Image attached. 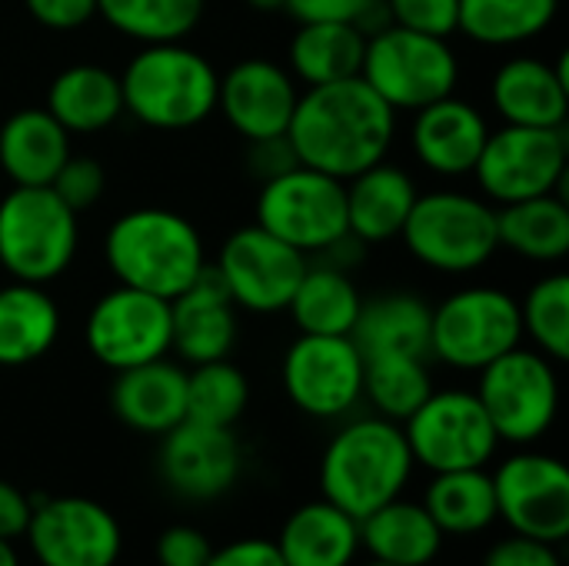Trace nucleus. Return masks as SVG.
I'll list each match as a JSON object with an SVG mask.
<instances>
[{"mask_svg": "<svg viewBox=\"0 0 569 566\" xmlns=\"http://www.w3.org/2000/svg\"><path fill=\"white\" fill-rule=\"evenodd\" d=\"M397 137V110L363 77L303 87L287 140L300 163L350 180L387 160Z\"/></svg>", "mask_w": 569, "mask_h": 566, "instance_id": "f257e3e1", "label": "nucleus"}, {"mask_svg": "<svg viewBox=\"0 0 569 566\" xmlns=\"http://www.w3.org/2000/svg\"><path fill=\"white\" fill-rule=\"evenodd\" d=\"M103 260L117 284L173 300L207 270V247L190 217L167 207H137L110 224Z\"/></svg>", "mask_w": 569, "mask_h": 566, "instance_id": "f03ea898", "label": "nucleus"}, {"mask_svg": "<svg viewBox=\"0 0 569 566\" xmlns=\"http://www.w3.org/2000/svg\"><path fill=\"white\" fill-rule=\"evenodd\" d=\"M413 454L403 427L387 417L343 424L320 457V494L353 520L403 497L413 477Z\"/></svg>", "mask_w": 569, "mask_h": 566, "instance_id": "7ed1b4c3", "label": "nucleus"}, {"mask_svg": "<svg viewBox=\"0 0 569 566\" xmlns=\"http://www.w3.org/2000/svg\"><path fill=\"white\" fill-rule=\"evenodd\" d=\"M120 77L123 113L150 130H190L217 113L220 73L183 40L140 43Z\"/></svg>", "mask_w": 569, "mask_h": 566, "instance_id": "20e7f679", "label": "nucleus"}, {"mask_svg": "<svg viewBox=\"0 0 569 566\" xmlns=\"http://www.w3.org/2000/svg\"><path fill=\"white\" fill-rule=\"evenodd\" d=\"M403 247L417 264L437 274H473L487 267L497 250V207L467 190L420 193L403 230Z\"/></svg>", "mask_w": 569, "mask_h": 566, "instance_id": "39448f33", "label": "nucleus"}, {"mask_svg": "<svg viewBox=\"0 0 569 566\" xmlns=\"http://www.w3.org/2000/svg\"><path fill=\"white\" fill-rule=\"evenodd\" d=\"M80 247L77 214L50 187H13L0 200V267L23 284H53Z\"/></svg>", "mask_w": 569, "mask_h": 566, "instance_id": "423d86ee", "label": "nucleus"}, {"mask_svg": "<svg viewBox=\"0 0 569 566\" xmlns=\"http://www.w3.org/2000/svg\"><path fill=\"white\" fill-rule=\"evenodd\" d=\"M360 77L397 113H413L457 90L460 60L447 37L383 23L367 33Z\"/></svg>", "mask_w": 569, "mask_h": 566, "instance_id": "0eeeda50", "label": "nucleus"}, {"mask_svg": "<svg viewBox=\"0 0 569 566\" xmlns=\"http://www.w3.org/2000/svg\"><path fill=\"white\" fill-rule=\"evenodd\" d=\"M520 344V300L500 287H460L433 307L430 357L453 370L480 374Z\"/></svg>", "mask_w": 569, "mask_h": 566, "instance_id": "6e6552de", "label": "nucleus"}, {"mask_svg": "<svg viewBox=\"0 0 569 566\" xmlns=\"http://www.w3.org/2000/svg\"><path fill=\"white\" fill-rule=\"evenodd\" d=\"M257 224L303 257H323L350 237L347 187L323 170L297 163L263 180L257 193Z\"/></svg>", "mask_w": 569, "mask_h": 566, "instance_id": "1a4fd4ad", "label": "nucleus"}, {"mask_svg": "<svg viewBox=\"0 0 569 566\" xmlns=\"http://www.w3.org/2000/svg\"><path fill=\"white\" fill-rule=\"evenodd\" d=\"M477 397L500 444H537L550 434L560 414L557 364L523 344L497 357L477 374Z\"/></svg>", "mask_w": 569, "mask_h": 566, "instance_id": "9d476101", "label": "nucleus"}, {"mask_svg": "<svg viewBox=\"0 0 569 566\" xmlns=\"http://www.w3.org/2000/svg\"><path fill=\"white\" fill-rule=\"evenodd\" d=\"M569 173V140L563 127H517L490 130L473 180L490 203H517L540 193H560Z\"/></svg>", "mask_w": 569, "mask_h": 566, "instance_id": "9b49d317", "label": "nucleus"}, {"mask_svg": "<svg viewBox=\"0 0 569 566\" xmlns=\"http://www.w3.org/2000/svg\"><path fill=\"white\" fill-rule=\"evenodd\" d=\"M400 427L413 464L430 474L487 467L500 447V437L473 390H433Z\"/></svg>", "mask_w": 569, "mask_h": 566, "instance_id": "f8f14e48", "label": "nucleus"}, {"mask_svg": "<svg viewBox=\"0 0 569 566\" xmlns=\"http://www.w3.org/2000/svg\"><path fill=\"white\" fill-rule=\"evenodd\" d=\"M307 264L310 257H303L260 224H247L223 240L217 264L210 267L217 270L237 310L283 314Z\"/></svg>", "mask_w": 569, "mask_h": 566, "instance_id": "ddd939ff", "label": "nucleus"}, {"mask_svg": "<svg viewBox=\"0 0 569 566\" xmlns=\"http://www.w3.org/2000/svg\"><path fill=\"white\" fill-rule=\"evenodd\" d=\"M497 520L510 534L560 547L569 537V470L563 460L537 450L507 457L493 474Z\"/></svg>", "mask_w": 569, "mask_h": 566, "instance_id": "4468645a", "label": "nucleus"}, {"mask_svg": "<svg viewBox=\"0 0 569 566\" xmlns=\"http://www.w3.org/2000/svg\"><path fill=\"white\" fill-rule=\"evenodd\" d=\"M83 340L113 374L160 360L170 354V300L117 284L90 307Z\"/></svg>", "mask_w": 569, "mask_h": 566, "instance_id": "2eb2a0df", "label": "nucleus"}, {"mask_svg": "<svg viewBox=\"0 0 569 566\" xmlns=\"http://www.w3.org/2000/svg\"><path fill=\"white\" fill-rule=\"evenodd\" d=\"M290 404L317 420H337L363 400V354L350 337L300 334L283 354Z\"/></svg>", "mask_w": 569, "mask_h": 566, "instance_id": "dca6fc26", "label": "nucleus"}, {"mask_svg": "<svg viewBox=\"0 0 569 566\" xmlns=\"http://www.w3.org/2000/svg\"><path fill=\"white\" fill-rule=\"evenodd\" d=\"M23 537L40 566H113L123 550L117 517L90 497H33Z\"/></svg>", "mask_w": 569, "mask_h": 566, "instance_id": "f3484780", "label": "nucleus"}, {"mask_svg": "<svg viewBox=\"0 0 569 566\" xmlns=\"http://www.w3.org/2000/svg\"><path fill=\"white\" fill-rule=\"evenodd\" d=\"M157 464H160V477L173 494L207 504L223 497L237 484L243 457L233 427L183 420L163 434Z\"/></svg>", "mask_w": 569, "mask_h": 566, "instance_id": "a211bd4d", "label": "nucleus"}, {"mask_svg": "<svg viewBox=\"0 0 569 566\" xmlns=\"http://www.w3.org/2000/svg\"><path fill=\"white\" fill-rule=\"evenodd\" d=\"M300 100V83L287 67L267 57H247L220 77L217 110L247 140L287 137L293 107Z\"/></svg>", "mask_w": 569, "mask_h": 566, "instance_id": "6ab92c4d", "label": "nucleus"}, {"mask_svg": "<svg viewBox=\"0 0 569 566\" xmlns=\"http://www.w3.org/2000/svg\"><path fill=\"white\" fill-rule=\"evenodd\" d=\"M487 137H490V123L483 110L470 100H460L457 93L413 110V123H410L413 157L437 177L447 180L470 177Z\"/></svg>", "mask_w": 569, "mask_h": 566, "instance_id": "aec40b11", "label": "nucleus"}, {"mask_svg": "<svg viewBox=\"0 0 569 566\" xmlns=\"http://www.w3.org/2000/svg\"><path fill=\"white\" fill-rule=\"evenodd\" d=\"M237 344V304L223 290L217 270H207L170 300V350L187 364L230 357Z\"/></svg>", "mask_w": 569, "mask_h": 566, "instance_id": "412c9836", "label": "nucleus"}, {"mask_svg": "<svg viewBox=\"0 0 569 566\" xmlns=\"http://www.w3.org/2000/svg\"><path fill=\"white\" fill-rule=\"evenodd\" d=\"M493 110L503 123L517 127H567L569 80L567 60L557 63L543 57H510L497 67L490 80Z\"/></svg>", "mask_w": 569, "mask_h": 566, "instance_id": "4be33fe9", "label": "nucleus"}, {"mask_svg": "<svg viewBox=\"0 0 569 566\" xmlns=\"http://www.w3.org/2000/svg\"><path fill=\"white\" fill-rule=\"evenodd\" d=\"M110 407L123 427L163 437L187 420V370L170 357L120 370L110 387Z\"/></svg>", "mask_w": 569, "mask_h": 566, "instance_id": "5701e85b", "label": "nucleus"}, {"mask_svg": "<svg viewBox=\"0 0 569 566\" xmlns=\"http://www.w3.org/2000/svg\"><path fill=\"white\" fill-rule=\"evenodd\" d=\"M343 187H347V230L363 247L397 240L420 197L417 180L403 167L387 160L343 180Z\"/></svg>", "mask_w": 569, "mask_h": 566, "instance_id": "b1692460", "label": "nucleus"}, {"mask_svg": "<svg viewBox=\"0 0 569 566\" xmlns=\"http://www.w3.org/2000/svg\"><path fill=\"white\" fill-rule=\"evenodd\" d=\"M70 153V133L43 107H23L0 123V170L13 187H50Z\"/></svg>", "mask_w": 569, "mask_h": 566, "instance_id": "393cba45", "label": "nucleus"}, {"mask_svg": "<svg viewBox=\"0 0 569 566\" xmlns=\"http://www.w3.org/2000/svg\"><path fill=\"white\" fill-rule=\"evenodd\" d=\"M367 30L353 20H300L287 47V70L303 87L360 77Z\"/></svg>", "mask_w": 569, "mask_h": 566, "instance_id": "a878e982", "label": "nucleus"}, {"mask_svg": "<svg viewBox=\"0 0 569 566\" xmlns=\"http://www.w3.org/2000/svg\"><path fill=\"white\" fill-rule=\"evenodd\" d=\"M43 110L73 137V133H100L123 117L120 77L100 63H73L63 67L50 87Z\"/></svg>", "mask_w": 569, "mask_h": 566, "instance_id": "bb28decb", "label": "nucleus"}, {"mask_svg": "<svg viewBox=\"0 0 569 566\" xmlns=\"http://www.w3.org/2000/svg\"><path fill=\"white\" fill-rule=\"evenodd\" d=\"M277 550L287 566H353L360 554V520L330 500L303 504L287 517Z\"/></svg>", "mask_w": 569, "mask_h": 566, "instance_id": "cd10ccee", "label": "nucleus"}, {"mask_svg": "<svg viewBox=\"0 0 569 566\" xmlns=\"http://www.w3.org/2000/svg\"><path fill=\"white\" fill-rule=\"evenodd\" d=\"M430 317L433 307L410 290L377 294L363 300L350 340L363 357L377 354H413L430 357Z\"/></svg>", "mask_w": 569, "mask_h": 566, "instance_id": "c85d7f7f", "label": "nucleus"}, {"mask_svg": "<svg viewBox=\"0 0 569 566\" xmlns=\"http://www.w3.org/2000/svg\"><path fill=\"white\" fill-rule=\"evenodd\" d=\"M360 550L380 564L427 566L443 550V530L423 504L397 497L360 520Z\"/></svg>", "mask_w": 569, "mask_h": 566, "instance_id": "c756f323", "label": "nucleus"}, {"mask_svg": "<svg viewBox=\"0 0 569 566\" xmlns=\"http://www.w3.org/2000/svg\"><path fill=\"white\" fill-rule=\"evenodd\" d=\"M60 337V307L40 284L0 287V367L40 360Z\"/></svg>", "mask_w": 569, "mask_h": 566, "instance_id": "7c9ffc66", "label": "nucleus"}, {"mask_svg": "<svg viewBox=\"0 0 569 566\" xmlns=\"http://www.w3.org/2000/svg\"><path fill=\"white\" fill-rule=\"evenodd\" d=\"M360 307H363V294L350 277V270L323 260V264H307L287 304V314L293 317L300 334L350 337Z\"/></svg>", "mask_w": 569, "mask_h": 566, "instance_id": "2f4dec72", "label": "nucleus"}, {"mask_svg": "<svg viewBox=\"0 0 569 566\" xmlns=\"http://www.w3.org/2000/svg\"><path fill=\"white\" fill-rule=\"evenodd\" d=\"M500 247L530 264H560L569 257V203L560 193H540L497 207Z\"/></svg>", "mask_w": 569, "mask_h": 566, "instance_id": "473e14b6", "label": "nucleus"}, {"mask_svg": "<svg viewBox=\"0 0 569 566\" xmlns=\"http://www.w3.org/2000/svg\"><path fill=\"white\" fill-rule=\"evenodd\" d=\"M420 504L443 537H477L497 524V494L487 467L433 474Z\"/></svg>", "mask_w": 569, "mask_h": 566, "instance_id": "72a5a7b5", "label": "nucleus"}, {"mask_svg": "<svg viewBox=\"0 0 569 566\" xmlns=\"http://www.w3.org/2000/svg\"><path fill=\"white\" fill-rule=\"evenodd\" d=\"M560 13V0H460L457 33L483 47H520L543 37Z\"/></svg>", "mask_w": 569, "mask_h": 566, "instance_id": "f704fd0d", "label": "nucleus"}, {"mask_svg": "<svg viewBox=\"0 0 569 566\" xmlns=\"http://www.w3.org/2000/svg\"><path fill=\"white\" fill-rule=\"evenodd\" d=\"M427 360L413 354L363 357V400H370L377 417L403 424L437 390Z\"/></svg>", "mask_w": 569, "mask_h": 566, "instance_id": "c9c22d12", "label": "nucleus"}, {"mask_svg": "<svg viewBox=\"0 0 569 566\" xmlns=\"http://www.w3.org/2000/svg\"><path fill=\"white\" fill-rule=\"evenodd\" d=\"M203 10L207 0H97V17L137 43L187 40L200 27Z\"/></svg>", "mask_w": 569, "mask_h": 566, "instance_id": "e433bc0d", "label": "nucleus"}, {"mask_svg": "<svg viewBox=\"0 0 569 566\" xmlns=\"http://www.w3.org/2000/svg\"><path fill=\"white\" fill-rule=\"evenodd\" d=\"M250 404V380L247 374L223 360L197 364L187 374V420L210 424V427H233Z\"/></svg>", "mask_w": 569, "mask_h": 566, "instance_id": "4c0bfd02", "label": "nucleus"}, {"mask_svg": "<svg viewBox=\"0 0 569 566\" xmlns=\"http://www.w3.org/2000/svg\"><path fill=\"white\" fill-rule=\"evenodd\" d=\"M523 337L533 340V350L563 364L569 357V277L547 274L520 300Z\"/></svg>", "mask_w": 569, "mask_h": 566, "instance_id": "58836bf2", "label": "nucleus"}, {"mask_svg": "<svg viewBox=\"0 0 569 566\" xmlns=\"http://www.w3.org/2000/svg\"><path fill=\"white\" fill-rule=\"evenodd\" d=\"M50 190L73 210L83 214L90 207L100 203L103 190H107V170L97 157L87 153H70L63 160V167L57 170V177L50 180Z\"/></svg>", "mask_w": 569, "mask_h": 566, "instance_id": "ea45409f", "label": "nucleus"}, {"mask_svg": "<svg viewBox=\"0 0 569 566\" xmlns=\"http://www.w3.org/2000/svg\"><path fill=\"white\" fill-rule=\"evenodd\" d=\"M387 23L433 33V37H453L460 20V0H383Z\"/></svg>", "mask_w": 569, "mask_h": 566, "instance_id": "a19ab883", "label": "nucleus"}, {"mask_svg": "<svg viewBox=\"0 0 569 566\" xmlns=\"http://www.w3.org/2000/svg\"><path fill=\"white\" fill-rule=\"evenodd\" d=\"M157 564L160 566H207L213 547L193 527H167L157 537Z\"/></svg>", "mask_w": 569, "mask_h": 566, "instance_id": "79ce46f5", "label": "nucleus"}, {"mask_svg": "<svg viewBox=\"0 0 569 566\" xmlns=\"http://www.w3.org/2000/svg\"><path fill=\"white\" fill-rule=\"evenodd\" d=\"M483 566H563V560L553 544L510 534L507 540H497L490 547V554L483 557Z\"/></svg>", "mask_w": 569, "mask_h": 566, "instance_id": "37998d69", "label": "nucleus"}, {"mask_svg": "<svg viewBox=\"0 0 569 566\" xmlns=\"http://www.w3.org/2000/svg\"><path fill=\"white\" fill-rule=\"evenodd\" d=\"M283 10H290L297 23L300 20H353L367 30L373 13L380 10V0H287Z\"/></svg>", "mask_w": 569, "mask_h": 566, "instance_id": "c03bdc74", "label": "nucleus"}, {"mask_svg": "<svg viewBox=\"0 0 569 566\" xmlns=\"http://www.w3.org/2000/svg\"><path fill=\"white\" fill-rule=\"evenodd\" d=\"M27 13L47 30H80L97 17V0H23Z\"/></svg>", "mask_w": 569, "mask_h": 566, "instance_id": "a18cd8bd", "label": "nucleus"}, {"mask_svg": "<svg viewBox=\"0 0 569 566\" xmlns=\"http://www.w3.org/2000/svg\"><path fill=\"white\" fill-rule=\"evenodd\" d=\"M207 566H287L280 550H277V540H263V537H243V540H233L220 550L210 554Z\"/></svg>", "mask_w": 569, "mask_h": 566, "instance_id": "49530a36", "label": "nucleus"}, {"mask_svg": "<svg viewBox=\"0 0 569 566\" xmlns=\"http://www.w3.org/2000/svg\"><path fill=\"white\" fill-rule=\"evenodd\" d=\"M297 163H300V160H297V153H293V147H290L287 137L253 140V143H250V167H253V173H260L263 180H270V177H277V173H283V170H290V167H297Z\"/></svg>", "mask_w": 569, "mask_h": 566, "instance_id": "de8ad7c7", "label": "nucleus"}, {"mask_svg": "<svg viewBox=\"0 0 569 566\" xmlns=\"http://www.w3.org/2000/svg\"><path fill=\"white\" fill-rule=\"evenodd\" d=\"M30 510H33V500L23 490H17L13 484L0 480V540L23 537V530L30 524Z\"/></svg>", "mask_w": 569, "mask_h": 566, "instance_id": "09e8293b", "label": "nucleus"}, {"mask_svg": "<svg viewBox=\"0 0 569 566\" xmlns=\"http://www.w3.org/2000/svg\"><path fill=\"white\" fill-rule=\"evenodd\" d=\"M0 566H20V557L13 550V540H0Z\"/></svg>", "mask_w": 569, "mask_h": 566, "instance_id": "8fccbe9b", "label": "nucleus"}, {"mask_svg": "<svg viewBox=\"0 0 569 566\" xmlns=\"http://www.w3.org/2000/svg\"><path fill=\"white\" fill-rule=\"evenodd\" d=\"M247 3L257 10H283L287 7V0H247Z\"/></svg>", "mask_w": 569, "mask_h": 566, "instance_id": "3c124183", "label": "nucleus"}, {"mask_svg": "<svg viewBox=\"0 0 569 566\" xmlns=\"http://www.w3.org/2000/svg\"><path fill=\"white\" fill-rule=\"evenodd\" d=\"M367 566H393V564H380V560H370V564Z\"/></svg>", "mask_w": 569, "mask_h": 566, "instance_id": "603ef678", "label": "nucleus"}]
</instances>
